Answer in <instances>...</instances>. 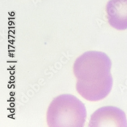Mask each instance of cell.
Listing matches in <instances>:
<instances>
[{"label": "cell", "mask_w": 127, "mask_h": 127, "mask_svg": "<svg viewBox=\"0 0 127 127\" xmlns=\"http://www.w3.org/2000/svg\"><path fill=\"white\" fill-rule=\"evenodd\" d=\"M85 105L69 94L57 96L47 109L46 121L49 127H82L87 120Z\"/></svg>", "instance_id": "obj_2"}, {"label": "cell", "mask_w": 127, "mask_h": 127, "mask_svg": "<svg viewBox=\"0 0 127 127\" xmlns=\"http://www.w3.org/2000/svg\"><path fill=\"white\" fill-rule=\"evenodd\" d=\"M105 12L111 27L119 31L127 30V0H109Z\"/></svg>", "instance_id": "obj_4"}, {"label": "cell", "mask_w": 127, "mask_h": 127, "mask_svg": "<svg viewBox=\"0 0 127 127\" xmlns=\"http://www.w3.org/2000/svg\"><path fill=\"white\" fill-rule=\"evenodd\" d=\"M89 126L127 127L126 114L121 109L112 106L102 107L91 115Z\"/></svg>", "instance_id": "obj_3"}, {"label": "cell", "mask_w": 127, "mask_h": 127, "mask_svg": "<svg viewBox=\"0 0 127 127\" xmlns=\"http://www.w3.org/2000/svg\"><path fill=\"white\" fill-rule=\"evenodd\" d=\"M111 66L109 57L101 51H89L78 57L73 66L77 93L89 101L105 98L113 85Z\"/></svg>", "instance_id": "obj_1"}]
</instances>
